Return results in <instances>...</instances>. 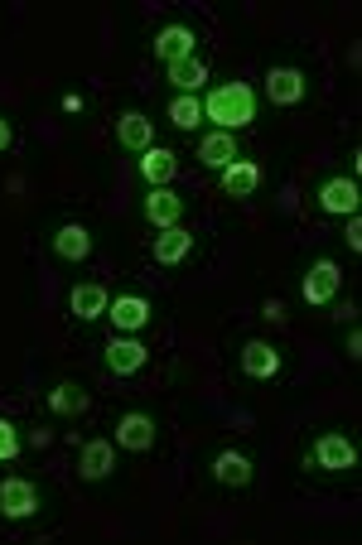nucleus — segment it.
<instances>
[{
  "mask_svg": "<svg viewBox=\"0 0 362 545\" xmlns=\"http://www.w3.org/2000/svg\"><path fill=\"white\" fill-rule=\"evenodd\" d=\"M116 140H121L126 150H150V145H155V126H150V116L126 111V116L116 121Z\"/></svg>",
  "mask_w": 362,
  "mask_h": 545,
  "instance_id": "15",
  "label": "nucleus"
},
{
  "mask_svg": "<svg viewBox=\"0 0 362 545\" xmlns=\"http://www.w3.org/2000/svg\"><path fill=\"white\" fill-rule=\"evenodd\" d=\"M15 454H20V430L10 420H0V464H10Z\"/></svg>",
  "mask_w": 362,
  "mask_h": 545,
  "instance_id": "25",
  "label": "nucleus"
},
{
  "mask_svg": "<svg viewBox=\"0 0 362 545\" xmlns=\"http://www.w3.org/2000/svg\"><path fill=\"white\" fill-rule=\"evenodd\" d=\"M338 285H343V271H338V261H314L305 275V304H329L338 295Z\"/></svg>",
  "mask_w": 362,
  "mask_h": 545,
  "instance_id": "3",
  "label": "nucleus"
},
{
  "mask_svg": "<svg viewBox=\"0 0 362 545\" xmlns=\"http://www.w3.org/2000/svg\"><path fill=\"white\" fill-rule=\"evenodd\" d=\"M256 184H261V169L251 160H232L223 169V189L232 193V198H247V193H256Z\"/></svg>",
  "mask_w": 362,
  "mask_h": 545,
  "instance_id": "22",
  "label": "nucleus"
},
{
  "mask_svg": "<svg viewBox=\"0 0 362 545\" xmlns=\"http://www.w3.org/2000/svg\"><path fill=\"white\" fill-rule=\"evenodd\" d=\"M314 464L329 468V473H343V468L358 464V449H353V439L348 435H319V444H314Z\"/></svg>",
  "mask_w": 362,
  "mask_h": 545,
  "instance_id": "4",
  "label": "nucleus"
},
{
  "mask_svg": "<svg viewBox=\"0 0 362 545\" xmlns=\"http://www.w3.org/2000/svg\"><path fill=\"white\" fill-rule=\"evenodd\" d=\"M169 121H174L179 131H194L198 121H203V102H198V97H189V92H179V97L169 102Z\"/></svg>",
  "mask_w": 362,
  "mask_h": 545,
  "instance_id": "23",
  "label": "nucleus"
},
{
  "mask_svg": "<svg viewBox=\"0 0 362 545\" xmlns=\"http://www.w3.org/2000/svg\"><path fill=\"white\" fill-rule=\"evenodd\" d=\"M242 372H247V377H256V382H271V377L280 372V353L271 348V343L251 338L247 348H242Z\"/></svg>",
  "mask_w": 362,
  "mask_h": 545,
  "instance_id": "8",
  "label": "nucleus"
},
{
  "mask_svg": "<svg viewBox=\"0 0 362 545\" xmlns=\"http://www.w3.org/2000/svg\"><path fill=\"white\" fill-rule=\"evenodd\" d=\"M107 319L121 333H136V328L150 324V304L140 300V295H116V304H107Z\"/></svg>",
  "mask_w": 362,
  "mask_h": 545,
  "instance_id": "10",
  "label": "nucleus"
},
{
  "mask_svg": "<svg viewBox=\"0 0 362 545\" xmlns=\"http://www.w3.org/2000/svg\"><path fill=\"white\" fill-rule=\"evenodd\" d=\"M203 116L208 121H218V131H242L256 121V92H251L247 82H223V87H213L208 97H203Z\"/></svg>",
  "mask_w": 362,
  "mask_h": 545,
  "instance_id": "1",
  "label": "nucleus"
},
{
  "mask_svg": "<svg viewBox=\"0 0 362 545\" xmlns=\"http://www.w3.org/2000/svg\"><path fill=\"white\" fill-rule=\"evenodd\" d=\"M54 251L63 256V261H83V256H92V232L78 227V222H68V227H58L54 232Z\"/></svg>",
  "mask_w": 362,
  "mask_h": 545,
  "instance_id": "20",
  "label": "nucleus"
},
{
  "mask_svg": "<svg viewBox=\"0 0 362 545\" xmlns=\"http://www.w3.org/2000/svg\"><path fill=\"white\" fill-rule=\"evenodd\" d=\"M107 367H112L116 377L140 372V367H145V343H136V338H112V343H107Z\"/></svg>",
  "mask_w": 362,
  "mask_h": 545,
  "instance_id": "14",
  "label": "nucleus"
},
{
  "mask_svg": "<svg viewBox=\"0 0 362 545\" xmlns=\"http://www.w3.org/2000/svg\"><path fill=\"white\" fill-rule=\"evenodd\" d=\"M0 150H10V121H0Z\"/></svg>",
  "mask_w": 362,
  "mask_h": 545,
  "instance_id": "29",
  "label": "nucleus"
},
{
  "mask_svg": "<svg viewBox=\"0 0 362 545\" xmlns=\"http://www.w3.org/2000/svg\"><path fill=\"white\" fill-rule=\"evenodd\" d=\"M116 468V444L112 439H87L83 444V478L87 483H102Z\"/></svg>",
  "mask_w": 362,
  "mask_h": 545,
  "instance_id": "12",
  "label": "nucleus"
},
{
  "mask_svg": "<svg viewBox=\"0 0 362 545\" xmlns=\"http://www.w3.org/2000/svg\"><path fill=\"white\" fill-rule=\"evenodd\" d=\"M140 174H145L155 189H165L169 179L179 174V160H174V150H165V145H150V150H140Z\"/></svg>",
  "mask_w": 362,
  "mask_h": 545,
  "instance_id": "13",
  "label": "nucleus"
},
{
  "mask_svg": "<svg viewBox=\"0 0 362 545\" xmlns=\"http://www.w3.org/2000/svg\"><path fill=\"white\" fill-rule=\"evenodd\" d=\"M194 29L189 25H169L155 34V58H165V63H179V58H194Z\"/></svg>",
  "mask_w": 362,
  "mask_h": 545,
  "instance_id": "9",
  "label": "nucleus"
},
{
  "mask_svg": "<svg viewBox=\"0 0 362 545\" xmlns=\"http://www.w3.org/2000/svg\"><path fill=\"white\" fill-rule=\"evenodd\" d=\"M266 97H271L276 107L305 102V73H300V68H271V73H266Z\"/></svg>",
  "mask_w": 362,
  "mask_h": 545,
  "instance_id": "5",
  "label": "nucleus"
},
{
  "mask_svg": "<svg viewBox=\"0 0 362 545\" xmlns=\"http://www.w3.org/2000/svg\"><path fill=\"white\" fill-rule=\"evenodd\" d=\"M348 357H362V333H358V328L348 333Z\"/></svg>",
  "mask_w": 362,
  "mask_h": 545,
  "instance_id": "27",
  "label": "nucleus"
},
{
  "mask_svg": "<svg viewBox=\"0 0 362 545\" xmlns=\"http://www.w3.org/2000/svg\"><path fill=\"white\" fill-rule=\"evenodd\" d=\"M169 82L179 87V92H189V97H198V87L208 82V63L203 58H179V63H165Z\"/></svg>",
  "mask_w": 362,
  "mask_h": 545,
  "instance_id": "21",
  "label": "nucleus"
},
{
  "mask_svg": "<svg viewBox=\"0 0 362 545\" xmlns=\"http://www.w3.org/2000/svg\"><path fill=\"white\" fill-rule=\"evenodd\" d=\"M266 319H285V304H280V300H266Z\"/></svg>",
  "mask_w": 362,
  "mask_h": 545,
  "instance_id": "28",
  "label": "nucleus"
},
{
  "mask_svg": "<svg viewBox=\"0 0 362 545\" xmlns=\"http://www.w3.org/2000/svg\"><path fill=\"white\" fill-rule=\"evenodd\" d=\"M107 304H112V295H107L102 285H73V295H68V309H73L78 319H102Z\"/></svg>",
  "mask_w": 362,
  "mask_h": 545,
  "instance_id": "19",
  "label": "nucleus"
},
{
  "mask_svg": "<svg viewBox=\"0 0 362 545\" xmlns=\"http://www.w3.org/2000/svg\"><path fill=\"white\" fill-rule=\"evenodd\" d=\"M358 184L353 179H329L324 189H319V208L324 213H334V218H353L358 213Z\"/></svg>",
  "mask_w": 362,
  "mask_h": 545,
  "instance_id": "7",
  "label": "nucleus"
},
{
  "mask_svg": "<svg viewBox=\"0 0 362 545\" xmlns=\"http://www.w3.org/2000/svg\"><path fill=\"white\" fill-rule=\"evenodd\" d=\"M189 251H194V232H184V227H165V237H155V261L160 266H179Z\"/></svg>",
  "mask_w": 362,
  "mask_h": 545,
  "instance_id": "18",
  "label": "nucleus"
},
{
  "mask_svg": "<svg viewBox=\"0 0 362 545\" xmlns=\"http://www.w3.org/2000/svg\"><path fill=\"white\" fill-rule=\"evenodd\" d=\"M145 218L155 222V227H179V218H184V198L174 189H150V198H145Z\"/></svg>",
  "mask_w": 362,
  "mask_h": 545,
  "instance_id": "11",
  "label": "nucleus"
},
{
  "mask_svg": "<svg viewBox=\"0 0 362 545\" xmlns=\"http://www.w3.org/2000/svg\"><path fill=\"white\" fill-rule=\"evenodd\" d=\"M49 410H58V415H83L87 410V391H78L73 382H63L49 391Z\"/></svg>",
  "mask_w": 362,
  "mask_h": 545,
  "instance_id": "24",
  "label": "nucleus"
},
{
  "mask_svg": "<svg viewBox=\"0 0 362 545\" xmlns=\"http://www.w3.org/2000/svg\"><path fill=\"white\" fill-rule=\"evenodd\" d=\"M348 246H353V251H362V218H358V213L348 218Z\"/></svg>",
  "mask_w": 362,
  "mask_h": 545,
  "instance_id": "26",
  "label": "nucleus"
},
{
  "mask_svg": "<svg viewBox=\"0 0 362 545\" xmlns=\"http://www.w3.org/2000/svg\"><path fill=\"white\" fill-rule=\"evenodd\" d=\"M0 512L10 521H25L39 512V488L29 483V478H5L0 483Z\"/></svg>",
  "mask_w": 362,
  "mask_h": 545,
  "instance_id": "2",
  "label": "nucleus"
},
{
  "mask_svg": "<svg viewBox=\"0 0 362 545\" xmlns=\"http://www.w3.org/2000/svg\"><path fill=\"white\" fill-rule=\"evenodd\" d=\"M213 478H218L223 488H247V483H251V459H247V454L223 449V454L213 459Z\"/></svg>",
  "mask_w": 362,
  "mask_h": 545,
  "instance_id": "17",
  "label": "nucleus"
},
{
  "mask_svg": "<svg viewBox=\"0 0 362 545\" xmlns=\"http://www.w3.org/2000/svg\"><path fill=\"white\" fill-rule=\"evenodd\" d=\"M116 444H121V449H131V454L155 449V420H150V415H140V410L121 415V425H116Z\"/></svg>",
  "mask_w": 362,
  "mask_h": 545,
  "instance_id": "6",
  "label": "nucleus"
},
{
  "mask_svg": "<svg viewBox=\"0 0 362 545\" xmlns=\"http://www.w3.org/2000/svg\"><path fill=\"white\" fill-rule=\"evenodd\" d=\"M198 160L208 164V169H227L232 160H242V155H237V136H227V131L203 136V145H198Z\"/></svg>",
  "mask_w": 362,
  "mask_h": 545,
  "instance_id": "16",
  "label": "nucleus"
}]
</instances>
